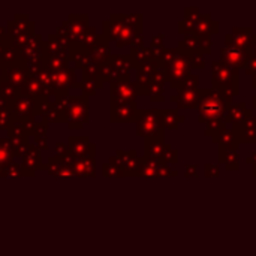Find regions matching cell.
Listing matches in <instances>:
<instances>
[{
    "label": "cell",
    "mask_w": 256,
    "mask_h": 256,
    "mask_svg": "<svg viewBox=\"0 0 256 256\" xmlns=\"http://www.w3.org/2000/svg\"><path fill=\"white\" fill-rule=\"evenodd\" d=\"M42 99L36 100L32 96L21 93L15 102H12L10 111L14 116V122H22V120H28L33 118L36 114H39V104Z\"/></svg>",
    "instance_id": "cell-1"
},
{
    "label": "cell",
    "mask_w": 256,
    "mask_h": 256,
    "mask_svg": "<svg viewBox=\"0 0 256 256\" xmlns=\"http://www.w3.org/2000/svg\"><path fill=\"white\" fill-rule=\"evenodd\" d=\"M88 118V104L86 96H72L68 100L66 111H64V120L69 122L70 126H74L75 122L81 126Z\"/></svg>",
    "instance_id": "cell-2"
},
{
    "label": "cell",
    "mask_w": 256,
    "mask_h": 256,
    "mask_svg": "<svg viewBox=\"0 0 256 256\" xmlns=\"http://www.w3.org/2000/svg\"><path fill=\"white\" fill-rule=\"evenodd\" d=\"M2 78H4L6 81H9L10 84H14L15 87L21 88L26 86V82L28 81L30 78V74L27 70V66L26 63L20 62L16 64H12V66H8V68H3V72L0 75Z\"/></svg>",
    "instance_id": "cell-3"
},
{
    "label": "cell",
    "mask_w": 256,
    "mask_h": 256,
    "mask_svg": "<svg viewBox=\"0 0 256 256\" xmlns=\"http://www.w3.org/2000/svg\"><path fill=\"white\" fill-rule=\"evenodd\" d=\"M69 158L72 160L75 159H87L92 158L90 154L93 153V146L88 142V138L86 136H70L69 138Z\"/></svg>",
    "instance_id": "cell-4"
},
{
    "label": "cell",
    "mask_w": 256,
    "mask_h": 256,
    "mask_svg": "<svg viewBox=\"0 0 256 256\" xmlns=\"http://www.w3.org/2000/svg\"><path fill=\"white\" fill-rule=\"evenodd\" d=\"M48 172L54 174V176H76L75 171H74V165H72V159L70 158H60V156H56V158H51L50 162H48V166H46Z\"/></svg>",
    "instance_id": "cell-5"
},
{
    "label": "cell",
    "mask_w": 256,
    "mask_h": 256,
    "mask_svg": "<svg viewBox=\"0 0 256 256\" xmlns=\"http://www.w3.org/2000/svg\"><path fill=\"white\" fill-rule=\"evenodd\" d=\"M135 116L134 104L130 102H112L111 118L114 122H130Z\"/></svg>",
    "instance_id": "cell-6"
},
{
    "label": "cell",
    "mask_w": 256,
    "mask_h": 256,
    "mask_svg": "<svg viewBox=\"0 0 256 256\" xmlns=\"http://www.w3.org/2000/svg\"><path fill=\"white\" fill-rule=\"evenodd\" d=\"M42 165L40 162V156H39V150L32 147V150L22 158V171H24V176H34V171L39 170Z\"/></svg>",
    "instance_id": "cell-7"
},
{
    "label": "cell",
    "mask_w": 256,
    "mask_h": 256,
    "mask_svg": "<svg viewBox=\"0 0 256 256\" xmlns=\"http://www.w3.org/2000/svg\"><path fill=\"white\" fill-rule=\"evenodd\" d=\"M112 102H130L134 96V87L129 82H114L111 86Z\"/></svg>",
    "instance_id": "cell-8"
},
{
    "label": "cell",
    "mask_w": 256,
    "mask_h": 256,
    "mask_svg": "<svg viewBox=\"0 0 256 256\" xmlns=\"http://www.w3.org/2000/svg\"><path fill=\"white\" fill-rule=\"evenodd\" d=\"M72 78H74V72L69 68L52 72L56 92H68V88H69V86L72 82Z\"/></svg>",
    "instance_id": "cell-9"
},
{
    "label": "cell",
    "mask_w": 256,
    "mask_h": 256,
    "mask_svg": "<svg viewBox=\"0 0 256 256\" xmlns=\"http://www.w3.org/2000/svg\"><path fill=\"white\" fill-rule=\"evenodd\" d=\"M27 136L28 132L26 129V126L20 122H14L9 128H8V138L14 142V144H21V142H27Z\"/></svg>",
    "instance_id": "cell-10"
},
{
    "label": "cell",
    "mask_w": 256,
    "mask_h": 256,
    "mask_svg": "<svg viewBox=\"0 0 256 256\" xmlns=\"http://www.w3.org/2000/svg\"><path fill=\"white\" fill-rule=\"evenodd\" d=\"M14 156H15V146H14V142L9 138L0 140V168H4L9 164H12Z\"/></svg>",
    "instance_id": "cell-11"
},
{
    "label": "cell",
    "mask_w": 256,
    "mask_h": 256,
    "mask_svg": "<svg viewBox=\"0 0 256 256\" xmlns=\"http://www.w3.org/2000/svg\"><path fill=\"white\" fill-rule=\"evenodd\" d=\"M22 93L21 88L15 87L14 84H10L9 81H6L4 78L0 76V98L4 99L6 102H15L16 98Z\"/></svg>",
    "instance_id": "cell-12"
},
{
    "label": "cell",
    "mask_w": 256,
    "mask_h": 256,
    "mask_svg": "<svg viewBox=\"0 0 256 256\" xmlns=\"http://www.w3.org/2000/svg\"><path fill=\"white\" fill-rule=\"evenodd\" d=\"M74 171L76 176H93L94 174V160L93 158L87 159H75L72 160Z\"/></svg>",
    "instance_id": "cell-13"
},
{
    "label": "cell",
    "mask_w": 256,
    "mask_h": 256,
    "mask_svg": "<svg viewBox=\"0 0 256 256\" xmlns=\"http://www.w3.org/2000/svg\"><path fill=\"white\" fill-rule=\"evenodd\" d=\"M2 170H3V177H8V176H10V177H21V176H24L22 166H20V165H16L14 162L9 164L4 168H2Z\"/></svg>",
    "instance_id": "cell-14"
},
{
    "label": "cell",
    "mask_w": 256,
    "mask_h": 256,
    "mask_svg": "<svg viewBox=\"0 0 256 256\" xmlns=\"http://www.w3.org/2000/svg\"><path fill=\"white\" fill-rule=\"evenodd\" d=\"M0 177H3V170L0 168Z\"/></svg>",
    "instance_id": "cell-15"
}]
</instances>
